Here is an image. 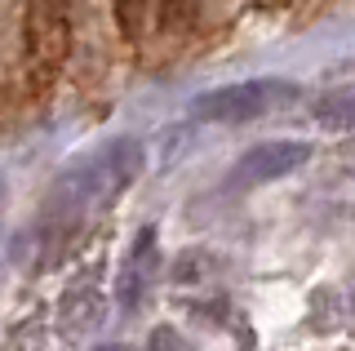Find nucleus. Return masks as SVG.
<instances>
[{"instance_id": "nucleus-1", "label": "nucleus", "mask_w": 355, "mask_h": 351, "mask_svg": "<svg viewBox=\"0 0 355 351\" xmlns=\"http://www.w3.org/2000/svg\"><path fill=\"white\" fill-rule=\"evenodd\" d=\"M142 164H147V151H142L138 138H111L103 147L85 151L80 160H71L58 173V182L49 191V214L76 223V218L103 209V205H111L116 196H125L133 187Z\"/></svg>"}, {"instance_id": "nucleus-4", "label": "nucleus", "mask_w": 355, "mask_h": 351, "mask_svg": "<svg viewBox=\"0 0 355 351\" xmlns=\"http://www.w3.org/2000/svg\"><path fill=\"white\" fill-rule=\"evenodd\" d=\"M151 276H155V227H142L125 258V271H120V307L125 311H138L142 293L151 289Z\"/></svg>"}, {"instance_id": "nucleus-3", "label": "nucleus", "mask_w": 355, "mask_h": 351, "mask_svg": "<svg viewBox=\"0 0 355 351\" xmlns=\"http://www.w3.org/2000/svg\"><path fill=\"white\" fill-rule=\"evenodd\" d=\"M311 160V142L297 138H275V142H258L244 156L231 164L227 187L231 191H249V187H266V182H280L288 173H297Z\"/></svg>"}, {"instance_id": "nucleus-6", "label": "nucleus", "mask_w": 355, "mask_h": 351, "mask_svg": "<svg viewBox=\"0 0 355 351\" xmlns=\"http://www.w3.org/2000/svg\"><path fill=\"white\" fill-rule=\"evenodd\" d=\"M94 351H133V347H125V343H103V347H94Z\"/></svg>"}, {"instance_id": "nucleus-5", "label": "nucleus", "mask_w": 355, "mask_h": 351, "mask_svg": "<svg viewBox=\"0 0 355 351\" xmlns=\"http://www.w3.org/2000/svg\"><path fill=\"white\" fill-rule=\"evenodd\" d=\"M147 351H196V347L187 343V338L178 334L173 325H155L151 338H147Z\"/></svg>"}, {"instance_id": "nucleus-2", "label": "nucleus", "mask_w": 355, "mask_h": 351, "mask_svg": "<svg viewBox=\"0 0 355 351\" xmlns=\"http://www.w3.org/2000/svg\"><path fill=\"white\" fill-rule=\"evenodd\" d=\"M297 98H302L297 80L253 76V80H236V85L200 94L191 103V120H205V125H249V120H262V116L280 112L284 103H297Z\"/></svg>"}]
</instances>
